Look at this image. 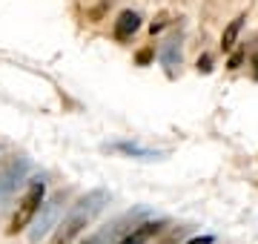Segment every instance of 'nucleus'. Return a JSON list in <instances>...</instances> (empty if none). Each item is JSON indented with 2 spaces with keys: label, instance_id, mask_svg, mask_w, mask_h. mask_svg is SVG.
<instances>
[{
  "label": "nucleus",
  "instance_id": "9d476101",
  "mask_svg": "<svg viewBox=\"0 0 258 244\" xmlns=\"http://www.w3.org/2000/svg\"><path fill=\"white\" fill-rule=\"evenodd\" d=\"M120 152H129V155H144V158H158V152H147L141 147H132V144H118Z\"/></svg>",
  "mask_w": 258,
  "mask_h": 244
},
{
  "label": "nucleus",
  "instance_id": "4468645a",
  "mask_svg": "<svg viewBox=\"0 0 258 244\" xmlns=\"http://www.w3.org/2000/svg\"><path fill=\"white\" fill-rule=\"evenodd\" d=\"M241 64H244V52H232V57H230V64L227 66H230V69H238Z\"/></svg>",
  "mask_w": 258,
  "mask_h": 244
},
{
  "label": "nucleus",
  "instance_id": "0eeeda50",
  "mask_svg": "<svg viewBox=\"0 0 258 244\" xmlns=\"http://www.w3.org/2000/svg\"><path fill=\"white\" fill-rule=\"evenodd\" d=\"M161 64H164L169 72L181 64V40L178 38H169L164 46H161Z\"/></svg>",
  "mask_w": 258,
  "mask_h": 244
},
{
  "label": "nucleus",
  "instance_id": "39448f33",
  "mask_svg": "<svg viewBox=\"0 0 258 244\" xmlns=\"http://www.w3.org/2000/svg\"><path fill=\"white\" fill-rule=\"evenodd\" d=\"M161 227H164V221H144V224L132 227L118 244H147L149 238H155V235L161 233Z\"/></svg>",
  "mask_w": 258,
  "mask_h": 244
},
{
  "label": "nucleus",
  "instance_id": "423d86ee",
  "mask_svg": "<svg viewBox=\"0 0 258 244\" xmlns=\"http://www.w3.org/2000/svg\"><path fill=\"white\" fill-rule=\"evenodd\" d=\"M138 29H141V15L138 12H132V9H126V12H120L118 20H115V38L129 40Z\"/></svg>",
  "mask_w": 258,
  "mask_h": 244
},
{
  "label": "nucleus",
  "instance_id": "2eb2a0df",
  "mask_svg": "<svg viewBox=\"0 0 258 244\" xmlns=\"http://www.w3.org/2000/svg\"><path fill=\"white\" fill-rule=\"evenodd\" d=\"M186 244H212V235H198V238H189Z\"/></svg>",
  "mask_w": 258,
  "mask_h": 244
},
{
  "label": "nucleus",
  "instance_id": "20e7f679",
  "mask_svg": "<svg viewBox=\"0 0 258 244\" xmlns=\"http://www.w3.org/2000/svg\"><path fill=\"white\" fill-rule=\"evenodd\" d=\"M23 172H26V161H12L9 167L0 172V198H6L12 193V190L20 184V178H23Z\"/></svg>",
  "mask_w": 258,
  "mask_h": 244
},
{
  "label": "nucleus",
  "instance_id": "f257e3e1",
  "mask_svg": "<svg viewBox=\"0 0 258 244\" xmlns=\"http://www.w3.org/2000/svg\"><path fill=\"white\" fill-rule=\"evenodd\" d=\"M106 201H109V196H106L103 190H92L89 196H83L81 201L72 207V213L57 224V233H55V238H52V244H72L75 238L83 233V227L106 207Z\"/></svg>",
  "mask_w": 258,
  "mask_h": 244
},
{
  "label": "nucleus",
  "instance_id": "dca6fc26",
  "mask_svg": "<svg viewBox=\"0 0 258 244\" xmlns=\"http://www.w3.org/2000/svg\"><path fill=\"white\" fill-rule=\"evenodd\" d=\"M252 78H255V81H258V52H255V55H252Z\"/></svg>",
  "mask_w": 258,
  "mask_h": 244
},
{
  "label": "nucleus",
  "instance_id": "ddd939ff",
  "mask_svg": "<svg viewBox=\"0 0 258 244\" xmlns=\"http://www.w3.org/2000/svg\"><path fill=\"white\" fill-rule=\"evenodd\" d=\"M152 55H155L152 49H141V52H138V64H141V66H147L149 60H152Z\"/></svg>",
  "mask_w": 258,
  "mask_h": 244
},
{
  "label": "nucleus",
  "instance_id": "9b49d317",
  "mask_svg": "<svg viewBox=\"0 0 258 244\" xmlns=\"http://www.w3.org/2000/svg\"><path fill=\"white\" fill-rule=\"evenodd\" d=\"M195 66H198V72H204V75H207V72H212V57L210 55H201Z\"/></svg>",
  "mask_w": 258,
  "mask_h": 244
},
{
  "label": "nucleus",
  "instance_id": "6e6552de",
  "mask_svg": "<svg viewBox=\"0 0 258 244\" xmlns=\"http://www.w3.org/2000/svg\"><path fill=\"white\" fill-rule=\"evenodd\" d=\"M244 15H238L235 20H230V26L224 29V35H221V49L224 52H230L232 46H235V40H238V35H241V26H244Z\"/></svg>",
  "mask_w": 258,
  "mask_h": 244
},
{
  "label": "nucleus",
  "instance_id": "7ed1b4c3",
  "mask_svg": "<svg viewBox=\"0 0 258 244\" xmlns=\"http://www.w3.org/2000/svg\"><path fill=\"white\" fill-rule=\"evenodd\" d=\"M60 210H63V196H55V198H49L46 204L40 207V213H37V221L35 227H32V233H29V238L32 241H40L43 235L52 230V227H57V221H60Z\"/></svg>",
  "mask_w": 258,
  "mask_h": 244
},
{
  "label": "nucleus",
  "instance_id": "1a4fd4ad",
  "mask_svg": "<svg viewBox=\"0 0 258 244\" xmlns=\"http://www.w3.org/2000/svg\"><path fill=\"white\" fill-rule=\"evenodd\" d=\"M120 230H123V227H120V221H115V224H106L103 230H98L95 235H89L83 244H112V238H115V235H120Z\"/></svg>",
  "mask_w": 258,
  "mask_h": 244
},
{
  "label": "nucleus",
  "instance_id": "f8f14e48",
  "mask_svg": "<svg viewBox=\"0 0 258 244\" xmlns=\"http://www.w3.org/2000/svg\"><path fill=\"white\" fill-rule=\"evenodd\" d=\"M166 23H169V20H166V15H158V20H152V26H149V32H152V35H158V32H161V29H164Z\"/></svg>",
  "mask_w": 258,
  "mask_h": 244
},
{
  "label": "nucleus",
  "instance_id": "f03ea898",
  "mask_svg": "<svg viewBox=\"0 0 258 244\" xmlns=\"http://www.w3.org/2000/svg\"><path fill=\"white\" fill-rule=\"evenodd\" d=\"M43 196H46V184L40 178L29 181V190L20 198L18 213H15V218H12V224H9V233H20V230H26L35 221V216L40 213V207H43Z\"/></svg>",
  "mask_w": 258,
  "mask_h": 244
}]
</instances>
